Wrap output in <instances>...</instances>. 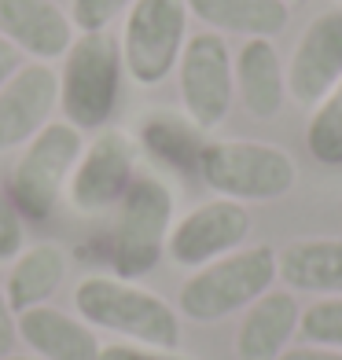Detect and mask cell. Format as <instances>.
Here are the masks:
<instances>
[{"instance_id":"1","label":"cell","mask_w":342,"mask_h":360,"mask_svg":"<svg viewBox=\"0 0 342 360\" xmlns=\"http://www.w3.org/2000/svg\"><path fill=\"white\" fill-rule=\"evenodd\" d=\"M74 309L92 331H110L151 349H181V313L137 280L85 276L74 287Z\"/></svg>"},{"instance_id":"2","label":"cell","mask_w":342,"mask_h":360,"mask_svg":"<svg viewBox=\"0 0 342 360\" xmlns=\"http://www.w3.org/2000/svg\"><path fill=\"white\" fill-rule=\"evenodd\" d=\"M276 280H280V261L269 243L239 247L188 276L181 283L177 313L195 323H221L251 309L265 290L276 287Z\"/></svg>"},{"instance_id":"3","label":"cell","mask_w":342,"mask_h":360,"mask_svg":"<svg viewBox=\"0 0 342 360\" xmlns=\"http://www.w3.org/2000/svg\"><path fill=\"white\" fill-rule=\"evenodd\" d=\"M122 48L118 37L107 30L100 34H77L63 56L59 74V110L63 122H70L81 133L107 129L110 114L118 110L122 96Z\"/></svg>"},{"instance_id":"4","label":"cell","mask_w":342,"mask_h":360,"mask_svg":"<svg viewBox=\"0 0 342 360\" xmlns=\"http://www.w3.org/2000/svg\"><path fill=\"white\" fill-rule=\"evenodd\" d=\"M195 173L214 195L243 206L284 199L298 184L295 158L265 140H206Z\"/></svg>"},{"instance_id":"5","label":"cell","mask_w":342,"mask_h":360,"mask_svg":"<svg viewBox=\"0 0 342 360\" xmlns=\"http://www.w3.org/2000/svg\"><path fill=\"white\" fill-rule=\"evenodd\" d=\"M114 232H110V265L122 280L148 276L162 254H166L170 228L177 221L173 188L158 173H137L122 202L114 206Z\"/></svg>"},{"instance_id":"6","label":"cell","mask_w":342,"mask_h":360,"mask_svg":"<svg viewBox=\"0 0 342 360\" xmlns=\"http://www.w3.org/2000/svg\"><path fill=\"white\" fill-rule=\"evenodd\" d=\"M85 136L81 129H74L70 122H48L41 133L23 143V155L11 166V199L19 206V214L30 221H48L56 214V206L63 202L70 184V173L81 158Z\"/></svg>"},{"instance_id":"7","label":"cell","mask_w":342,"mask_h":360,"mask_svg":"<svg viewBox=\"0 0 342 360\" xmlns=\"http://www.w3.org/2000/svg\"><path fill=\"white\" fill-rule=\"evenodd\" d=\"M191 11L184 0H133L122 26V67L144 89L162 85L188 44Z\"/></svg>"},{"instance_id":"8","label":"cell","mask_w":342,"mask_h":360,"mask_svg":"<svg viewBox=\"0 0 342 360\" xmlns=\"http://www.w3.org/2000/svg\"><path fill=\"white\" fill-rule=\"evenodd\" d=\"M177 89H181V110L184 118L210 133L224 125L236 103V67L232 48L224 44L221 34L203 30L191 34L181 59H177Z\"/></svg>"},{"instance_id":"9","label":"cell","mask_w":342,"mask_h":360,"mask_svg":"<svg viewBox=\"0 0 342 360\" xmlns=\"http://www.w3.org/2000/svg\"><path fill=\"white\" fill-rule=\"evenodd\" d=\"M137 176V140L125 129H100L85 147L70 173L67 202L77 214H103L122 202Z\"/></svg>"},{"instance_id":"10","label":"cell","mask_w":342,"mask_h":360,"mask_svg":"<svg viewBox=\"0 0 342 360\" xmlns=\"http://www.w3.org/2000/svg\"><path fill=\"white\" fill-rule=\"evenodd\" d=\"M251 214L236 199H206L191 206L184 217H177L166 239V257L177 269H203L210 261L247 247Z\"/></svg>"},{"instance_id":"11","label":"cell","mask_w":342,"mask_h":360,"mask_svg":"<svg viewBox=\"0 0 342 360\" xmlns=\"http://www.w3.org/2000/svg\"><path fill=\"white\" fill-rule=\"evenodd\" d=\"M287 100L313 110L342 77V11H320L302 30L287 67Z\"/></svg>"},{"instance_id":"12","label":"cell","mask_w":342,"mask_h":360,"mask_svg":"<svg viewBox=\"0 0 342 360\" xmlns=\"http://www.w3.org/2000/svg\"><path fill=\"white\" fill-rule=\"evenodd\" d=\"M59 110V74L30 59L0 89V155L30 143Z\"/></svg>"},{"instance_id":"13","label":"cell","mask_w":342,"mask_h":360,"mask_svg":"<svg viewBox=\"0 0 342 360\" xmlns=\"http://www.w3.org/2000/svg\"><path fill=\"white\" fill-rule=\"evenodd\" d=\"M0 37L37 63L63 59L77 30L56 0H0Z\"/></svg>"},{"instance_id":"14","label":"cell","mask_w":342,"mask_h":360,"mask_svg":"<svg viewBox=\"0 0 342 360\" xmlns=\"http://www.w3.org/2000/svg\"><path fill=\"white\" fill-rule=\"evenodd\" d=\"M302 305L295 290L272 287L251 309H243L239 331H236V360H276L298 335Z\"/></svg>"},{"instance_id":"15","label":"cell","mask_w":342,"mask_h":360,"mask_svg":"<svg viewBox=\"0 0 342 360\" xmlns=\"http://www.w3.org/2000/svg\"><path fill=\"white\" fill-rule=\"evenodd\" d=\"M236 67V96L243 110L258 122L280 118L287 103V77H284V59L276 52L272 37H251L232 56Z\"/></svg>"},{"instance_id":"16","label":"cell","mask_w":342,"mask_h":360,"mask_svg":"<svg viewBox=\"0 0 342 360\" xmlns=\"http://www.w3.org/2000/svg\"><path fill=\"white\" fill-rule=\"evenodd\" d=\"M19 342L37 360H100V335L81 320L52 305L19 313Z\"/></svg>"},{"instance_id":"17","label":"cell","mask_w":342,"mask_h":360,"mask_svg":"<svg viewBox=\"0 0 342 360\" xmlns=\"http://www.w3.org/2000/svg\"><path fill=\"white\" fill-rule=\"evenodd\" d=\"M280 280L295 294H342V236H305L276 250Z\"/></svg>"},{"instance_id":"18","label":"cell","mask_w":342,"mask_h":360,"mask_svg":"<svg viewBox=\"0 0 342 360\" xmlns=\"http://www.w3.org/2000/svg\"><path fill=\"white\" fill-rule=\"evenodd\" d=\"M184 4L195 19L206 22V30L221 37L236 34L243 41L284 34L291 19V8L284 0H184Z\"/></svg>"},{"instance_id":"19","label":"cell","mask_w":342,"mask_h":360,"mask_svg":"<svg viewBox=\"0 0 342 360\" xmlns=\"http://www.w3.org/2000/svg\"><path fill=\"white\" fill-rule=\"evenodd\" d=\"M67 250L59 243H34L23 247V254L11 261V272L4 280V294L15 313H26L34 305H48V298L67 280Z\"/></svg>"},{"instance_id":"20","label":"cell","mask_w":342,"mask_h":360,"mask_svg":"<svg viewBox=\"0 0 342 360\" xmlns=\"http://www.w3.org/2000/svg\"><path fill=\"white\" fill-rule=\"evenodd\" d=\"M144 143L148 151L158 155L170 166H184L195 169L199 166V151H203V129H195L188 118H177V114H151L144 122Z\"/></svg>"},{"instance_id":"21","label":"cell","mask_w":342,"mask_h":360,"mask_svg":"<svg viewBox=\"0 0 342 360\" xmlns=\"http://www.w3.org/2000/svg\"><path fill=\"white\" fill-rule=\"evenodd\" d=\"M305 147L320 166H342V77H338V85L309 110Z\"/></svg>"},{"instance_id":"22","label":"cell","mask_w":342,"mask_h":360,"mask_svg":"<svg viewBox=\"0 0 342 360\" xmlns=\"http://www.w3.org/2000/svg\"><path fill=\"white\" fill-rule=\"evenodd\" d=\"M298 335L305 338V346H324L342 353V294L305 305L298 316Z\"/></svg>"},{"instance_id":"23","label":"cell","mask_w":342,"mask_h":360,"mask_svg":"<svg viewBox=\"0 0 342 360\" xmlns=\"http://www.w3.org/2000/svg\"><path fill=\"white\" fill-rule=\"evenodd\" d=\"M129 4L133 0H70V22L77 34H100L129 11Z\"/></svg>"},{"instance_id":"24","label":"cell","mask_w":342,"mask_h":360,"mask_svg":"<svg viewBox=\"0 0 342 360\" xmlns=\"http://www.w3.org/2000/svg\"><path fill=\"white\" fill-rule=\"evenodd\" d=\"M26 247V217L19 214L11 191L0 188V265L4 261H15Z\"/></svg>"},{"instance_id":"25","label":"cell","mask_w":342,"mask_h":360,"mask_svg":"<svg viewBox=\"0 0 342 360\" xmlns=\"http://www.w3.org/2000/svg\"><path fill=\"white\" fill-rule=\"evenodd\" d=\"M100 360H191V356H181L177 349H151V346H137V342H118V346H103Z\"/></svg>"},{"instance_id":"26","label":"cell","mask_w":342,"mask_h":360,"mask_svg":"<svg viewBox=\"0 0 342 360\" xmlns=\"http://www.w3.org/2000/svg\"><path fill=\"white\" fill-rule=\"evenodd\" d=\"M15 342H19V313L11 309L4 287H0V356L15 353Z\"/></svg>"},{"instance_id":"27","label":"cell","mask_w":342,"mask_h":360,"mask_svg":"<svg viewBox=\"0 0 342 360\" xmlns=\"http://www.w3.org/2000/svg\"><path fill=\"white\" fill-rule=\"evenodd\" d=\"M276 360H342L338 349H324V346H291Z\"/></svg>"},{"instance_id":"28","label":"cell","mask_w":342,"mask_h":360,"mask_svg":"<svg viewBox=\"0 0 342 360\" xmlns=\"http://www.w3.org/2000/svg\"><path fill=\"white\" fill-rule=\"evenodd\" d=\"M19 67H23V52H19L15 44H8L4 37H0V89L8 85L11 74L19 70Z\"/></svg>"},{"instance_id":"29","label":"cell","mask_w":342,"mask_h":360,"mask_svg":"<svg viewBox=\"0 0 342 360\" xmlns=\"http://www.w3.org/2000/svg\"><path fill=\"white\" fill-rule=\"evenodd\" d=\"M0 360H37V356H19V353H8V356H0Z\"/></svg>"},{"instance_id":"30","label":"cell","mask_w":342,"mask_h":360,"mask_svg":"<svg viewBox=\"0 0 342 360\" xmlns=\"http://www.w3.org/2000/svg\"><path fill=\"white\" fill-rule=\"evenodd\" d=\"M284 4H287V8H298V4H305V0H284Z\"/></svg>"},{"instance_id":"31","label":"cell","mask_w":342,"mask_h":360,"mask_svg":"<svg viewBox=\"0 0 342 360\" xmlns=\"http://www.w3.org/2000/svg\"><path fill=\"white\" fill-rule=\"evenodd\" d=\"M335 4H342V0H335Z\"/></svg>"}]
</instances>
